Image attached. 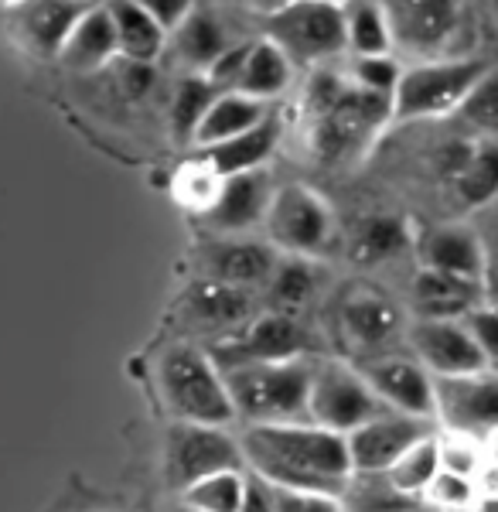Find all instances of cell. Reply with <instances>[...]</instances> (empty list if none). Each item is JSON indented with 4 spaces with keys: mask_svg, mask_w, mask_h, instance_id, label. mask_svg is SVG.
Wrapping results in <instances>:
<instances>
[{
    "mask_svg": "<svg viewBox=\"0 0 498 512\" xmlns=\"http://www.w3.org/2000/svg\"><path fill=\"white\" fill-rule=\"evenodd\" d=\"M239 444L253 475H260L273 489L342 495L352 485L355 468L348 454V434L314 420L249 424Z\"/></svg>",
    "mask_w": 498,
    "mask_h": 512,
    "instance_id": "cell-1",
    "label": "cell"
},
{
    "mask_svg": "<svg viewBox=\"0 0 498 512\" xmlns=\"http://www.w3.org/2000/svg\"><path fill=\"white\" fill-rule=\"evenodd\" d=\"M304 113L311 151L321 161H345L369 144L386 120H393V99L355 86L348 76L318 72L307 82Z\"/></svg>",
    "mask_w": 498,
    "mask_h": 512,
    "instance_id": "cell-2",
    "label": "cell"
},
{
    "mask_svg": "<svg viewBox=\"0 0 498 512\" xmlns=\"http://www.w3.org/2000/svg\"><path fill=\"white\" fill-rule=\"evenodd\" d=\"M226 386L236 407V420L246 424H284V420L307 417V396H311L314 362L284 359V362H243V366L222 369Z\"/></svg>",
    "mask_w": 498,
    "mask_h": 512,
    "instance_id": "cell-3",
    "label": "cell"
},
{
    "mask_svg": "<svg viewBox=\"0 0 498 512\" xmlns=\"http://www.w3.org/2000/svg\"><path fill=\"white\" fill-rule=\"evenodd\" d=\"M157 386L161 400L178 420H195V424L226 427L236 420V407L226 386V373L209 352L181 342L164 349L157 362Z\"/></svg>",
    "mask_w": 498,
    "mask_h": 512,
    "instance_id": "cell-4",
    "label": "cell"
},
{
    "mask_svg": "<svg viewBox=\"0 0 498 512\" xmlns=\"http://www.w3.org/2000/svg\"><path fill=\"white\" fill-rule=\"evenodd\" d=\"M263 38L277 41L290 62L321 65L348 48V21L338 0H290L263 21Z\"/></svg>",
    "mask_w": 498,
    "mask_h": 512,
    "instance_id": "cell-5",
    "label": "cell"
},
{
    "mask_svg": "<svg viewBox=\"0 0 498 512\" xmlns=\"http://www.w3.org/2000/svg\"><path fill=\"white\" fill-rule=\"evenodd\" d=\"M488 72L481 59H434L403 69L393 93V120H434L458 113L461 99Z\"/></svg>",
    "mask_w": 498,
    "mask_h": 512,
    "instance_id": "cell-6",
    "label": "cell"
},
{
    "mask_svg": "<svg viewBox=\"0 0 498 512\" xmlns=\"http://www.w3.org/2000/svg\"><path fill=\"white\" fill-rule=\"evenodd\" d=\"M383 410L393 407H386L383 396L372 390L362 369L342 366V362H314L311 396H307V417L314 424L348 434L365 420L379 417Z\"/></svg>",
    "mask_w": 498,
    "mask_h": 512,
    "instance_id": "cell-7",
    "label": "cell"
},
{
    "mask_svg": "<svg viewBox=\"0 0 498 512\" xmlns=\"http://www.w3.org/2000/svg\"><path fill=\"white\" fill-rule=\"evenodd\" d=\"M243 465V444L226 434V427L174 420V427L168 431V444H164V475H168L174 489L185 492L198 478Z\"/></svg>",
    "mask_w": 498,
    "mask_h": 512,
    "instance_id": "cell-8",
    "label": "cell"
},
{
    "mask_svg": "<svg viewBox=\"0 0 498 512\" xmlns=\"http://www.w3.org/2000/svg\"><path fill=\"white\" fill-rule=\"evenodd\" d=\"M263 222H267L270 243L294 256L321 253L335 233V216H331L328 202L304 185H287L273 192Z\"/></svg>",
    "mask_w": 498,
    "mask_h": 512,
    "instance_id": "cell-9",
    "label": "cell"
},
{
    "mask_svg": "<svg viewBox=\"0 0 498 512\" xmlns=\"http://www.w3.org/2000/svg\"><path fill=\"white\" fill-rule=\"evenodd\" d=\"M437 420L447 434H464L485 441L498 431V369H478L461 376H434Z\"/></svg>",
    "mask_w": 498,
    "mask_h": 512,
    "instance_id": "cell-10",
    "label": "cell"
},
{
    "mask_svg": "<svg viewBox=\"0 0 498 512\" xmlns=\"http://www.w3.org/2000/svg\"><path fill=\"white\" fill-rule=\"evenodd\" d=\"M311 332L287 311H273L256 321H249L239 335L215 345L212 359L219 369L243 366V362H284V359H304L311 352Z\"/></svg>",
    "mask_w": 498,
    "mask_h": 512,
    "instance_id": "cell-11",
    "label": "cell"
},
{
    "mask_svg": "<svg viewBox=\"0 0 498 512\" xmlns=\"http://www.w3.org/2000/svg\"><path fill=\"white\" fill-rule=\"evenodd\" d=\"M430 434H434L430 431V417L383 410L379 417L348 431V454H352L355 475H386L413 444Z\"/></svg>",
    "mask_w": 498,
    "mask_h": 512,
    "instance_id": "cell-12",
    "label": "cell"
},
{
    "mask_svg": "<svg viewBox=\"0 0 498 512\" xmlns=\"http://www.w3.org/2000/svg\"><path fill=\"white\" fill-rule=\"evenodd\" d=\"M379 4L393 28V45L410 55L430 59L458 35L461 0H379Z\"/></svg>",
    "mask_w": 498,
    "mask_h": 512,
    "instance_id": "cell-13",
    "label": "cell"
},
{
    "mask_svg": "<svg viewBox=\"0 0 498 512\" xmlns=\"http://www.w3.org/2000/svg\"><path fill=\"white\" fill-rule=\"evenodd\" d=\"M410 345L434 376H461L488 369L485 352L478 349L464 318H417L410 328Z\"/></svg>",
    "mask_w": 498,
    "mask_h": 512,
    "instance_id": "cell-14",
    "label": "cell"
},
{
    "mask_svg": "<svg viewBox=\"0 0 498 512\" xmlns=\"http://www.w3.org/2000/svg\"><path fill=\"white\" fill-rule=\"evenodd\" d=\"M89 7L82 0H21L11 7V31L35 59H58Z\"/></svg>",
    "mask_w": 498,
    "mask_h": 512,
    "instance_id": "cell-15",
    "label": "cell"
},
{
    "mask_svg": "<svg viewBox=\"0 0 498 512\" xmlns=\"http://www.w3.org/2000/svg\"><path fill=\"white\" fill-rule=\"evenodd\" d=\"M362 376L369 386L383 396L386 407L403 410V414L434 417L437 414V393L434 373L420 359H403V355H383L362 366Z\"/></svg>",
    "mask_w": 498,
    "mask_h": 512,
    "instance_id": "cell-16",
    "label": "cell"
},
{
    "mask_svg": "<svg viewBox=\"0 0 498 512\" xmlns=\"http://www.w3.org/2000/svg\"><path fill=\"white\" fill-rule=\"evenodd\" d=\"M270 178L263 168L243 171V175H229L222 181V192L215 198V205L205 212V222L219 233H246L256 222L267 219L270 209Z\"/></svg>",
    "mask_w": 498,
    "mask_h": 512,
    "instance_id": "cell-17",
    "label": "cell"
},
{
    "mask_svg": "<svg viewBox=\"0 0 498 512\" xmlns=\"http://www.w3.org/2000/svg\"><path fill=\"white\" fill-rule=\"evenodd\" d=\"M205 280H219L232 287H260L277 270V253L267 243L253 239H222L202 250Z\"/></svg>",
    "mask_w": 498,
    "mask_h": 512,
    "instance_id": "cell-18",
    "label": "cell"
},
{
    "mask_svg": "<svg viewBox=\"0 0 498 512\" xmlns=\"http://www.w3.org/2000/svg\"><path fill=\"white\" fill-rule=\"evenodd\" d=\"M481 301H485L481 280L454 277L430 267H423L413 280V308L420 318H464Z\"/></svg>",
    "mask_w": 498,
    "mask_h": 512,
    "instance_id": "cell-19",
    "label": "cell"
},
{
    "mask_svg": "<svg viewBox=\"0 0 498 512\" xmlns=\"http://www.w3.org/2000/svg\"><path fill=\"white\" fill-rule=\"evenodd\" d=\"M120 55V41H116V28L110 18V7L93 4L72 28L69 41H65L58 62L72 72H96L106 62H113Z\"/></svg>",
    "mask_w": 498,
    "mask_h": 512,
    "instance_id": "cell-20",
    "label": "cell"
},
{
    "mask_svg": "<svg viewBox=\"0 0 498 512\" xmlns=\"http://www.w3.org/2000/svg\"><path fill=\"white\" fill-rule=\"evenodd\" d=\"M420 260L430 270H444L454 277L481 280V267H485V250H481L478 229L468 226H441L434 233L423 236Z\"/></svg>",
    "mask_w": 498,
    "mask_h": 512,
    "instance_id": "cell-21",
    "label": "cell"
},
{
    "mask_svg": "<svg viewBox=\"0 0 498 512\" xmlns=\"http://www.w3.org/2000/svg\"><path fill=\"white\" fill-rule=\"evenodd\" d=\"M280 127L277 117H263L256 127L243 130V134L229 137V140H219V144L205 147V158L215 164L219 175H243V171H256L270 161V154L277 151L280 144Z\"/></svg>",
    "mask_w": 498,
    "mask_h": 512,
    "instance_id": "cell-22",
    "label": "cell"
},
{
    "mask_svg": "<svg viewBox=\"0 0 498 512\" xmlns=\"http://www.w3.org/2000/svg\"><path fill=\"white\" fill-rule=\"evenodd\" d=\"M110 18L120 41V55L130 62H154L168 45V28L140 0H110Z\"/></svg>",
    "mask_w": 498,
    "mask_h": 512,
    "instance_id": "cell-23",
    "label": "cell"
},
{
    "mask_svg": "<svg viewBox=\"0 0 498 512\" xmlns=\"http://www.w3.org/2000/svg\"><path fill=\"white\" fill-rule=\"evenodd\" d=\"M342 328L348 342H355L359 349H379L400 332V311L383 294L359 291L342 304Z\"/></svg>",
    "mask_w": 498,
    "mask_h": 512,
    "instance_id": "cell-24",
    "label": "cell"
},
{
    "mask_svg": "<svg viewBox=\"0 0 498 512\" xmlns=\"http://www.w3.org/2000/svg\"><path fill=\"white\" fill-rule=\"evenodd\" d=\"M168 38H171V48H174V55H178V62H185L188 69H195V72H209L212 62L229 48L226 24L215 18L212 11H205V7H195Z\"/></svg>",
    "mask_w": 498,
    "mask_h": 512,
    "instance_id": "cell-25",
    "label": "cell"
},
{
    "mask_svg": "<svg viewBox=\"0 0 498 512\" xmlns=\"http://www.w3.org/2000/svg\"><path fill=\"white\" fill-rule=\"evenodd\" d=\"M263 117H267V103L263 99H253L246 93H236V89H226V93H219L212 99L209 113L202 117L195 130V147H212L219 144V140H229L236 134H243V130L256 127Z\"/></svg>",
    "mask_w": 498,
    "mask_h": 512,
    "instance_id": "cell-26",
    "label": "cell"
},
{
    "mask_svg": "<svg viewBox=\"0 0 498 512\" xmlns=\"http://www.w3.org/2000/svg\"><path fill=\"white\" fill-rule=\"evenodd\" d=\"M290 79H294V62H290V55L277 45V41L260 38L249 45L243 76L236 82V93H246V96L267 103V99L284 93L290 86Z\"/></svg>",
    "mask_w": 498,
    "mask_h": 512,
    "instance_id": "cell-27",
    "label": "cell"
},
{
    "mask_svg": "<svg viewBox=\"0 0 498 512\" xmlns=\"http://www.w3.org/2000/svg\"><path fill=\"white\" fill-rule=\"evenodd\" d=\"M348 250H352V260L365 263V267L396 260L400 253L410 250V226L400 216H389V212L365 216L355 222Z\"/></svg>",
    "mask_w": 498,
    "mask_h": 512,
    "instance_id": "cell-28",
    "label": "cell"
},
{
    "mask_svg": "<svg viewBox=\"0 0 498 512\" xmlns=\"http://www.w3.org/2000/svg\"><path fill=\"white\" fill-rule=\"evenodd\" d=\"M188 315L205 328H239L253 315V297L249 287L219 284V280H205L188 297Z\"/></svg>",
    "mask_w": 498,
    "mask_h": 512,
    "instance_id": "cell-29",
    "label": "cell"
},
{
    "mask_svg": "<svg viewBox=\"0 0 498 512\" xmlns=\"http://www.w3.org/2000/svg\"><path fill=\"white\" fill-rule=\"evenodd\" d=\"M454 202L461 209H485L498 198V144H475L464 168L451 178Z\"/></svg>",
    "mask_w": 498,
    "mask_h": 512,
    "instance_id": "cell-30",
    "label": "cell"
},
{
    "mask_svg": "<svg viewBox=\"0 0 498 512\" xmlns=\"http://www.w3.org/2000/svg\"><path fill=\"white\" fill-rule=\"evenodd\" d=\"M219 96V86L205 76V72H195V76H185L174 86L171 93V110H168V123H171V134L178 144H192L195 130L202 117L209 113L212 99Z\"/></svg>",
    "mask_w": 498,
    "mask_h": 512,
    "instance_id": "cell-31",
    "label": "cell"
},
{
    "mask_svg": "<svg viewBox=\"0 0 498 512\" xmlns=\"http://www.w3.org/2000/svg\"><path fill=\"white\" fill-rule=\"evenodd\" d=\"M437 472H441V437H423V441L413 444L410 451L396 461L386 472V485H393L396 492L403 495H423L427 485L434 482Z\"/></svg>",
    "mask_w": 498,
    "mask_h": 512,
    "instance_id": "cell-32",
    "label": "cell"
},
{
    "mask_svg": "<svg viewBox=\"0 0 498 512\" xmlns=\"http://www.w3.org/2000/svg\"><path fill=\"white\" fill-rule=\"evenodd\" d=\"M222 181H226V175H219V171H215V164L202 154L198 161H188V164H181V168L174 171L171 195H174V202H178V205H185V209L205 216V212L215 205L219 192H222Z\"/></svg>",
    "mask_w": 498,
    "mask_h": 512,
    "instance_id": "cell-33",
    "label": "cell"
},
{
    "mask_svg": "<svg viewBox=\"0 0 498 512\" xmlns=\"http://www.w3.org/2000/svg\"><path fill=\"white\" fill-rule=\"evenodd\" d=\"M246 485L249 475L243 468H226V472L205 475L185 489V506H192L198 512H239Z\"/></svg>",
    "mask_w": 498,
    "mask_h": 512,
    "instance_id": "cell-34",
    "label": "cell"
},
{
    "mask_svg": "<svg viewBox=\"0 0 498 512\" xmlns=\"http://www.w3.org/2000/svg\"><path fill=\"white\" fill-rule=\"evenodd\" d=\"M348 21V48L355 55H389L393 48V28L376 0H359L345 11Z\"/></svg>",
    "mask_w": 498,
    "mask_h": 512,
    "instance_id": "cell-35",
    "label": "cell"
},
{
    "mask_svg": "<svg viewBox=\"0 0 498 512\" xmlns=\"http://www.w3.org/2000/svg\"><path fill=\"white\" fill-rule=\"evenodd\" d=\"M267 284H270V301L277 304V311H294L311 301L314 287H318V270L304 256L290 253V260H277V270L270 274Z\"/></svg>",
    "mask_w": 498,
    "mask_h": 512,
    "instance_id": "cell-36",
    "label": "cell"
},
{
    "mask_svg": "<svg viewBox=\"0 0 498 512\" xmlns=\"http://www.w3.org/2000/svg\"><path fill=\"white\" fill-rule=\"evenodd\" d=\"M458 120L481 137H498V69L495 65H488L485 76H481L475 86H471V93L461 99Z\"/></svg>",
    "mask_w": 498,
    "mask_h": 512,
    "instance_id": "cell-37",
    "label": "cell"
},
{
    "mask_svg": "<svg viewBox=\"0 0 498 512\" xmlns=\"http://www.w3.org/2000/svg\"><path fill=\"white\" fill-rule=\"evenodd\" d=\"M400 62L393 59V55H355L352 69H348V79L355 82V86L369 89V93L376 96H386L393 99L396 86H400Z\"/></svg>",
    "mask_w": 498,
    "mask_h": 512,
    "instance_id": "cell-38",
    "label": "cell"
},
{
    "mask_svg": "<svg viewBox=\"0 0 498 512\" xmlns=\"http://www.w3.org/2000/svg\"><path fill=\"white\" fill-rule=\"evenodd\" d=\"M427 502L434 509H444V512H471V506H475L478 499V485L475 478L468 475H458V472H447V468H441L437 472L434 482L427 485Z\"/></svg>",
    "mask_w": 498,
    "mask_h": 512,
    "instance_id": "cell-39",
    "label": "cell"
},
{
    "mask_svg": "<svg viewBox=\"0 0 498 512\" xmlns=\"http://www.w3.org/2000/svg\"><path fill=\"white\" fill-rule=\"evenodd\" d=\"M464 325H468V332L475 335L478 349L485 352L488 366L498 362V304L481 301L478 308H471L468 315H464Z\"/></svg>",
    "mask_w": 498,
    "mask_h": 512,
    "instance_id": "cell-40",
    "label": "cell"
},
{
    "mask_svg": "<svg viewBox=\"0 0 498 512\" xmlns=\"http://www.w3.org/2000/svg\"><path fill=\"white\" fill-rule=\"evenodd\" d=\"M441 468L475 478L481 472V454L475 448V437L451 434L447 441H441Z\"/></svg>",
    "mask_w": 498,
    "mask_h": 512,
    "instance_id": "cell-41",
    "label": "cell"
},
{
    "mask_svg": "<svg viewBox=\"0 0 498 512\" xmlns=\"http://www.w3.org/2000/svg\"><path fill=\"white\" fill-rule=\"evenodd\" d=\"M277 512H345L338 495L325 492H301V489H273Z\"/></svg>",
    "mask_w": 498,
    "mask_h": 512,
    "instance_id": "cell-42",
    "label": "cell"
},
{
    "mask_svg": "<svg viewBox=\"0 0 498 512\" xmlns=\"http://www.w3.org/2000/svg\"><path fill=\"white\" fill-rule=\"evenodd\" d=\"M481 250H485V267H481V291L488 304H498V216L481 229Z\"/></svg>",
    "mask_w": 498,
    "mask_h": 512,
    "instance_id": "cell-43",
    "label": "cell"
},
{
    "mask_svg": "<svg viewBox=\"0 0 498 512\" xmlns=\"http://www.w3.org/2000/svg\"><path fill=\"white\" fill-rule=\"evenodd\" d=\"M246 55H249V45H229L226 52H222L219 59L212 62V69L205 72V76H209L215 86H219V93H226V89H236L239 76H243Z\"/></svg>",
    "mask_w": 498,
    "mask_h": 512,
    "instance_id": "cell-44",
    "label": "cell"
},
{
    "mask_svg": "<svg viewBox=\"0 0 498 512\" xmlns=\"http://www.w3.org/2000/svg\"><path fill=\"white\" fill-rule=\"evenodd\" d=\"M140 4H144L147 11H151L154 18L168 28V35L195 11V0H140Z\"/></svg>",
    "mask_w": 498,
    "mask_h": 512,
    "instance_id": "cell-45",
    "label": "cell"
},
{
    "mask_svg": "<svg viewBox=\"0 0 498 512\" xmlns=\"http://www.w3.org/2000/svg\"><path fill=\"white\" fill-rule=\"evenodd\" d=\"M239 512H277V499H273V485L263 482L260 475H249L246 495Z\"/></svg>",
    "mask_w": 498,
    "mask_h": 512,
    "instance_id": "cell-46",
    "label": "cell"
},
{
    "mask_svg": "<svg viewBox=\"0 0 498 512\" xmlns=\"http://www.w3.org/2000/svg\"><path fill=\"white\" fill-rule=\"evenodd\" d=\"M243 4L249 7V11L263 14V18H270V14H277L280 7H287L290 0H243Z\"/></svg>",
    "mask_w": 498,
    "mask_h": 512,
    "instance_id": "cell-47",
    "label": "cell"
},
{
    "mask_svg": "<svg viewBox=\"0 0 498 512\" xmlns=\"http://www.w3.org/2000/svg\"><path fill=\"white\" fill-rule=\"evenodd\" d=\"M471 512H498V492H488V495H478Z\"/></svg>",
    "mask_w": 498,
    "mask_h": 512,
    "instance_id": "cell-48",
    "label": "cell"
},
{
    "mask_svg": "<svg viewBox=\"0 0 498 512\" xmlns=\"http://www.w3.org/2000/svg\"><path fill=\"white\" fill-rule=\"evenodd\" d=\"M485 441H488V461H492V465L498 468V431L488 434Z\"/></svg>",
    "mask_w": 498,
    "mask_h": 512,
    "instance_id": "cell-49",
    "label": "cell"
},
{
    "mask_svg": "<svg viewBox=\"0 0 498 512\" xmlns=\"http://www.w3.org/2000/svg\"><path fill=\"white\" fill-rule=\"evenodd\" d=\"M21 0H0V7H7V11H11V7H18Z\"/></svg>",
    "mask_w": 498,
    "mask_h": 512,
    "instance_id": "cell-50",
    "label": "cell"
},
{
    "mask_svg": "<svg viewBox=\"0 0 498 512\" xmlns=\"http://www.w3.org/2000/svg\"><path fill=\"white\" fill-rule=\"evenodd\" d=\"M488 4H492V11L498 14V0H488Z\"/></svg>",
    "mask_w": 498,
    "mask_h": 512,
    "instance_id": "cell-51",
    "label": "cell"
},
{
    "mask_svg": "<svg viewBox=\"0 0 498 512\" xmlns=\"http://www.w3.org/2000/svg\"><path fill=\"white\" fill-rule=\"evenodd\" d=\"M185 512H198V509H192V506H185Z\"/></svg>",
    "mask_w": 498,
    "mask_h": 512,
    "instance_id": "cell-52",
    "label": "cell"
},
{
    "mask_svg": "<svg viewBox=\"0 0 498 512\" xmlns=\"http://www.w3.org/2000/svg\"><path fill=\"white\" fill-rule=\"evenodd\" d=\"M82 4H96V0H82Z\"/></svg>",
    "mask_w": 498,
    "mask_h": 512,
    "instance_id": "cell-53",
    "label": "cell"
},
{
    "mask_svg": "<svg viewBox=\"0 0 498 512\" xmlns=\"http://www.w3.org/2000/svg\"><path fill=\"white\" fill-rule=\"evenodd\" d=\"M492 369H498V362H492Z\"/></svg>",
    "mask_w": 498,
    "mask_h": 512,
    "instance_id": "cell-54",
    "label": "cell"
},
{
    "mask_svg": "<svg viewBox=\"0 0 498 512\" xmlns=\"http://www.w3.org/2000/svg\"><path fill=\"white\" fill-rule=\"evenodd\" d=\"M338 4H342V0H338Z\"/></svg>",
    "mask_w": 498,
    "mask_h": 512,
    "instance_id": "cell-55",
    "label": "cell"
}]
</instances>
